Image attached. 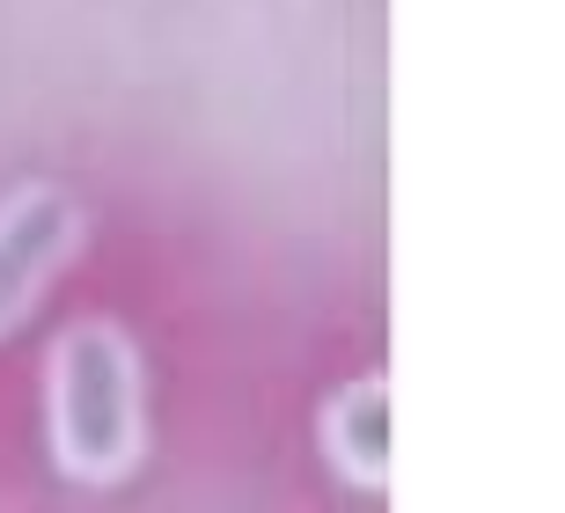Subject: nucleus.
<instances>
[{
    "instance_id": "f257e3e1",
    "label": "nucleus",
    "mask_w": 565,
    "mask_h": 513,
    "mask_svg": "<svg viewBox=\"0 0 565 513\" xmlns=\"http://www.w3.org/2000/svg\"><path fill=\"white\" fill-rule=\"evenodd\" d=\"M52 455L82 484H118L147 448V389L140 352L118 323H74L52 345Z\"/></svg>"
},
{
    "instance_id": "f03ea898",
    "label": "nucleus",
    "mask_w": 565,
    "mask_h": 513,
    "mask_svg": "<svg viewBox=\"0 0 565 513\" xmlns=\"http://www.w3.org/2000/svg\"><path fill=\"white\" fill-rule=\"evenodd\" d=\"M74 249H82V205L60 184H22L0 199V338L38 308Z\"/></svg>"
},
{
    "instance_id": "7ed1b4c3",
    "label": "nucleus",
    "mask_w": 565,
    "mask_h": 513,
    "mask_svg": "<svg viewBox=\"0 0 565 513\" xmlns=\"http://www.w3.org/2000/svg\"><path fill=\"white\" fill-rule=\"evenodd\" d=\"M323 455H331L338 477L360 484V492H382L390 484V382L382 374L345 382L323 404Z\"/></svg>"
}]
</instances>
